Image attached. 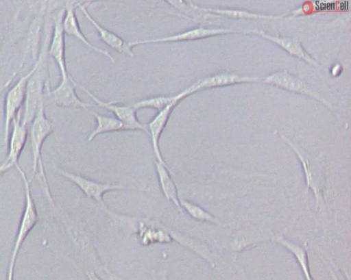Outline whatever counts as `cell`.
Returning a JSON list of instances; mask_svg holds the SVG:
<instances>
[{
    "label": "cell",
    "instance_id": "obj_23",
    "mask_svg": "<svg viewBox=\"0 0 351 280\" xmlns=\"http://www.w3.org/2000/svg\"><path fill=\"white\" fill-rule=\"evenodd\" d=\"M263 37L276 42V44L281 46L286 51H289L293 55L301 58L306 61L313 64H316L314 61H313L307 54L304 51L303 49L300 46V44L298 42L297 40L294 39H283V38H278L269 36L266 34H259Z\"/></svg>",
    "mask_w": 351,
    "mask_h": 280
},
{
    "label": "cell",
    "instance_id": "obj_9",
    "mask_svg": "<svg viewBox=\"0 0 351 280\" xmlns=\"http://www.w3.org/2000/svg\"><path fill=\"white\" fill-rule=\"evenodd\" d=\"M283 138L295 152L301 162L305 177L306 192H307L309 190L313 192L316 199V209H317L321 205H324L322 190L324 179L323 170H319L315 167H313L311 162L306 159L293 144L285 137Z\"/></svg>",
    "mask_w": 351,
    "mask_h": 280
},
{
    "label": "cell",
    "instance_id": "obj_22",
    "mask_svg": "<svg viewBox=\"0 0 351 280\" xmlns=\"http://www.w3.org/2000/svg\"><path fill=\"white\" fill-rule=\"evenodd\" d=\"M180 205L182 208L194 219L219 225L220 222L213 214L204 209L201 206L188 201L186 200L180 199Z\"/></svg>",
    "mask_w": 351,
    "mask_h": 280
},
{
    "label": "cell",
    "instance_id": "obj_21",
    "mask_svg": "<svg viewBox=\"0 0 351 280\" xmlns=\"http://www.w3.org/2000/svg\"><path fill=\"white\" fill-rule=\"evenodd\" d=\"M97 122L95 129L88 136V141H93L101 134L106 133L125 131L124 125L116 118L95 114Z\"/></svg>",
    "mask_w": 351,
    "mask_h": 280
},
{
    "label": "cell",
    "instance_id": "obj_11",
    "mask_svg": "<svg viewBox=\"0 0 351 280\" xmlns=\"http://www.w3.org/2000/svg\"><path fill=\"white\" fill-rule=\"evenodd\" d=\"M235 32L232 30L228 29H208L204 28H197L186 31L177 35L168 36L165 38H155L151 40H145L141 41L131 42L130 43V47L133 49L134 47L140 45L156 44V43H170V42H181L197 40L200 39L206 38L208 37L226 34Z\"/></svg>",
    "mask_w": 351,
    "mask_h": 280
},
{
    "label": "cell",
    "instance_id": "obj_27",
    "mask_svg": "<svg viewBox=\"0 0 351 280\" xmlns=\"http://www.w3.org/2000/svg\"><path fill=\"white\" fill-rule=\"evenodd\" d=\"M87 276H88V278L89 280H93V277L91 276L90 275V272H87Z\"/></svg>",
    "mask_w": 351,
    "mask_h": 280
},
{
    "label": "cell",
    "instance_id": "obj_1",
    "mask_svg": "<svg viewBox=\"0 0 351 280\" xmlns=\"http://www.w3.org/2000/svg\"><path fill=\"white\" fill-rule=\"evenodd\" d=\"M53 131V126L46 116L45 103H43L29 127L34 159L33 175L29 183L31 184L36 175L39 173L40 181L43 183L49 201L54 205V201L49 189L42 157L45 142Z\"/></svg>",
    "mask_w": 351,
    "mask_h": 280
},
{
    "label": "cell",
    "instance_id": "obj_18",
    "mask_svg": "<svg viewBox=\"0 0 351 280\" xmlns=\"http://www.w3.org/2000/svg\"><path fill=\"white\" fill-rule=\"evenodd\" d=\"M169 234L173 240L194 251L211 265L215 266V255L208 245L174 230L169 229Z\"/></svg>",
    "mask_w": 351,
    "mask_h": 280
},
{
    "label": "cell",
    "instance_id": "obj_8",
    "mask_svg": "<svg viewBox=\"0 0 351 280\" xmlns=\"http://www.w3.org/2000/svg\"><path fill=\"white\" fill-rule=\"evenodd\" d=\"M64 14L65 8L55 18L53 37L49 48V55L57 63L62 77L70 75L66 59V34L63 28Z\"/></svg>",
    "mask_w": 351,
    "mask_h": 280
},
{
    "label": "cell",
    "instance_id": "obj_14",
    "mask_svg": "<svg viewBox=\"0 0 351 280\" xmlns=\"http://www.w3.org/2000/svg\"><path fill=\"white\" fill-rule=\"evenodd\" d=\"M140 225V238L144 245L168 243L173 240L169 234V229L161 224L143 221Z\"/></svg>",
    "mask_w": 351,
    "mask_h": 280
},
{
    "label": "cell",
    "instance_id": "obj_2",
    "mask_svg": "<svg viewBox=\"0 0 351 280\" xmlns=\"http://www.w3.org/2000/svg\"><path fill=\"white\" fill-rule=\"evenodd\" d=\"M43 62V55L32 69L10 90L5 104V140L8 141L13 121L23 110L25 102L28 83Z\"/></svg>",
    "mask_w": 351,
    "mask_h": 280
},
{
    "label": "cell",
    "instance_id": "obj_15",
    "mask_svg": "<svg viewBox=\"0 0 351 280\" xmlns=\"http://www.w3.org/2000/svg\"><path fill=\"white\" fill-rule=\"evenodd\" d=\"M155 166L162 193L169 201L172 202L182 212L178 190L171 176V170L169 166L158 161L155 162Z\"/></svg>",
    "mask_w": 351,
    "mask_h": 280
},
{
    "label": "cell",
    "instance_id": "obj_12",
    "mask_svg": "<svg viewBox=\"0 0 351 280\" xmlns=\"http://www.w3.org/2000/svg\"><path fill=\"white\" fill-rule=\"evenodd\" d=\"M178 103H173L159 112L147 125L148 135L151 138L153 149L157 161L168 166L160 149V140L166 128L171 115Z\"/></svg>",
    "mask_w": 351,
    "mask_h": 280
},
{
    "label": "cell",
    "instance_id": "obj_26",
    "mask_svg": "<svg viewBox=\"0 0 351 280\" xmlns=\"http://www.w3.org/2000/svg\"><path fill=\"white\" fill-rule=\"evenodd\" d=\"M90 272V275L91 276L93 277V280H102L99 277H98L95 272Z\"/></svg>",
    "mask_w": 351,
    "mask_h": 280
},
{
    "label": "cell",
    "instance_id": "obj_16",
    "mask_svg": "<svg viewBox=\"0 0 351 280\" xmlns=\"http://www.w3.org/2000/svg\"><path fill=\"white\" fill-rule=\"evenodd\" d=\"M273 241L279 243L289 250L295 257L302 270L305 280H314L311 275L306 248L292 241H290L281 236L274 235Z\"/></svg>",
    "mask_w": 351,
    "mask_h": 280
},
{
    "label": "cell",
    "instance_id": "obj_24",
    "mask_svg": "<svg viewBox=\"0 0 351 280\" xmlns=\"http://www.w3.org/2000/svg\"><path fill=\"white\" fill-rule=\"evenodd\" d=\"M14 166L10 163L7 162L6 161L1 165H0V177L4 175L6 173H8L10 169L13 168Z\"/></svg>",
    "mask_w": 351,
    "mask_h": 280
},
{
    "label": "cell",
    "instance_id": "obj_7",
    "mask_svg": "<svg viewBox=\"0 0 351 280\" xmlns=\"http://www.w3.org/2000/svg\"><path fill=\"white\" fill-rule=\"evenodd\" d=\"M82 3V2L77 1H69L66 3L65 6V14L63 19V28L65 34L69 36L75 38L77 40L84 44L91 50L108 58L112 63H115V59L109 52L93 46L87 40L82 31L76 16V10L79 8Z\"/></svg>",
    "mask_w": 351,
    "mask_h": 280
},
{
    "label": "cell",
    "instance_id": "obj_17",
    "mask_svg": "<svg viewBox=\"0 0 351 280\" xmlns=\"http://www.w3.org/2000/svg\"><path fill=\"white\" fill-rule=\"evenodd\" d=\"M258 79L240 77L233 75H221L207 77L199 80L189 88L191 94L204 89L211 88L217 86L233 84L240 82L254 81Z\"/></svg>",
    "mask_w": 351,
    "mask_h": 280
},
{
    "label": "cell",
    "instance_id": "obj_13",
    "mask_svg": "<svg viewBox=\"0 0 351 280\" xmlns=\"http://www.w3.org/2000/svg\"><path fill=\"white\" fill-rule=\"evenodd\" d=\"M85 4L86 3L82 2L79 6V8L81 9L86 18L95 27L101 40L109 47L121 54L126 55L130 58L135 57V54L133 52V49L130 47V43L99 25L89 14Z\"/></svg>",
    "mask_w": 351,
    "mask_h": 280
},
{
    "label": "cell",
    "instance_id": "obj_25",
    "mask_svg": "<svg viewBox=\"0 0 351 280\" xmlns=\"http://www.w3.org/2000/svg\"><path fill=\"white\" fill-rule=\"evenodd\" d=\"M107 272H108L110 274V275L113 278L117 279V280H124L123 279H121L120 277L116 276L114 274H113L111 271H110L109 270H107L106 269Z\"/></svg>",
    "mask_w": 351,
    "mask_h": 280
},
{
    "label": "cell",
    "instance_id": "obj_4",
    "mask_svg": "<svg viewBox=\"0 0 351 280\" xmlns=\"http://www.w3.org/2000/svg\"><path fill=\"white\" fill-rule=\"evenodd\" d=\"M42 64L43 62L28 83L25 102L23 108L22 123L29 129L41 105L45 103L43 92L45 80Z\"/></svg>",
    "mask_w": 351,
    "mask_h": 280
},
{
    "label": "cell",
    "instance_id": "obj_3",
    "mask_svg": "<svg viewBox=\"0 0 351 280\" xmlns=\"http://www.w3.org/2000/svg\"><path fill=\"white\" fill-rule=\"evenodd\" d=\"M59 174L74 183L88 198L95 199L104 209L110 212L104 200L106 192L112 190H133L138 191H149L145 188L128 186L119 184L105 183L92 181L80 175L75 174L60 168H57Z\"/></svg>",
    "mask_w": 351,
    "mask_h": 280
},
{
    "label": "cell",
    "instance_id": "obj_10",
    "mask_svg": "<svg viewBox=\"0 0 351 280\" xmlns=\"http://www.w3.org/2000/svg\"><path fill=\"white\" fill-rule=\"evenodd\" d=\"M23 110L19 112L12 123V133L9 136V153L7 162L10 163L14 167L19 166V159L23 152L29 129L22 123Z\"/></svg>",
    "mask_w": 351,
    "mask_h": 280
},
{
    "label": "cell",
    "instance_id": "obj_19",
    "mask_svg": "<svg viewBox=\"0 0 351 280\" xmlns=\"http://www.w3.org/2000/svg\"><path fill=\"white\" fill-rule=\"evenodd\" d=\"M191 95L189 88L172 97L160 96L149 98L135 103L132 107L136 110L152 108L162 111L173 103H180L183 99Z\"/></svg>",
    "mask_w": 351,
    "mask_h": 280
},
{
    "label": "cell",
    "instance_id": "obj_6",
    "mask_svg": "<svg viewBox=\"0 0 351 280\" xmlns=\"http://www.w3.org/2000/svg\"><path fill=\"white\" fill-rule=\"evenodd\" d=\"M77 82L71 75L62 77L60 85L53 90L48 89L49 95L59 107L88 110L95 106L82 101L76 93Z\"/></svg>",
    "mask_w": 351,
    "mask_h": 280
},
{
    "label": "cell",
    "instance_id": "obj_20",
    "mask_svg": "<svg viewBox=\"0 0 351 280\" xmlns=\"http://www.w3.org/2000/svg\"><path fill=\"white\" fill-rule=\"evenodd\" d=\"M265 82L318 99L304 83L285 73L270 76L265 80Z\"/></svg>",
    "mask_w": 351,
    "mask_h": 280
},
{
    "label": "cell",
    "instance_id": "obj_5",
    "mask_svg": "<svg viewBox=\"0 0 351 280\" xmlns=\"http://www.w3.org/2000/svg\"><path fill=\"white\" fill-rule=\"evenodd\" d=\"M76 86L87 94L98 106L112 112L116 118L123 123L125 131H143L148 134L147 127L142 124L137 118V110L133 107L117 105V102H104L82 85L77 83Z\"/></svg>",
    "mask_w": 351,
    "mask_h": 280
}]
</instances>
